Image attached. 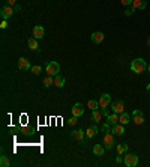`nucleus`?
Wrapping results in <instances>:
<instances>
[{
	"label": "nucleus",
	"instance_id": "nucleus-1",
	"mask_svg": "<svg viewBox=\"0 0 150 167\" xmlns=\"http://www.w3.org/2000/svg\"><path fill=\"white\" fill-rule=\"evenodd\" d=\"M146 69H147V63L144 62V59L138 57V59H134L132 60V63H131V71H132V73L141 74V73H144Z\"/></svg>",
	"mask_w": 150,
	"mask_h": 167
},
{
	"label": "nucleus",
	"instance_id": "nucleus-2",
	"mask_svg": "<svg viewBox=\"0 0 150 167\" xmlns=\"http://www.w3.org/2000/svg\"><path fill=\"white\" fill-rule=\"evenodd\" d=\"M123 164L128 167H135L138 166V157L135 154H126L123 157Z\"/></svg>",
	"mask_w": 150,
	"mask_h": 167
},
{
	"label": "nucleus",
	"instance_id": "nucleus-3",
	"mask_svg": "<svg viewBox=\"0 0 150 167\" xmlns=\"http://www.w3.org/2000/svg\"><path fill=\"white\" fill-rule=\"evenodd\" d=\"M59 73H60V65L57 62H50V63H47V74L48 75L56 77Z\"/></svg>",
	"mask_w": 150,
	"mask_h": 167
},
{
	"label": "nucleus",
	"instance_id": "nucleus-4",
	"mask_svg": "<svg viewBox=\"0 0 150 167\" xmlns=\"http://www.w3.org/2000/svg\"><path fill=\"white\" fill-rule=\"evenodd\" d=\"M104 145H105V149H113L114 148V145H116V140H114V133L111 131H107V134H105V137H104Z\"/></svg>",
	"mask_w": 150,
	"mask_h": 167
},
{
	"label": "nucleus",
	"instance_id": "nucleus-5",
	"mask_svg": "<svg viewBox=\"0 0 150 167\" xmlns=\"http://www.w3.org/2000/svg\"><path fill=\"white\" fill-rule=\"evenodd\" d=\"M110 104H111V97L110 95L108 93L101 95V98H99V108H107Z\"/></svg>",
	"mask_w": 150,
	"mask_h": 167
},
{
	"label": "nucleus",
	"instance_id": "nucleus-6",
	"mask_svg": "<svg viewBox=\"0 0 150 167\" xmlns=\"http://www.w3.org/2000/svg\"><path fill=\"white\" fill-rule=\"evenodd\" d=\"M111 108H113L114 113L122 114L125 111V103L123 101H114V103H111Z\"/></svg>",
	"mask_w": 150,
	"mask_h": 167
},
{
	"label": "nucleus",
	"instance_id": "nucleus-7",
	"mask_svg": "<svg viewBox=\"0 0 150 167\" xmlns=\"http://www.w3.org/2000/svg\"><path fill=\"white\" fill-rule=\"evenodd\" d=\"M132 121H134L135 125L144 124V116H143V113L140 110H134V113H132Z\"/></svg>",
	"mask_w": 150,
	"mask_h": 167
},
{
	"label": "nucleus",
	"instance_id": "nucleus-8",
	"mask_svg": "<svg viewBox=\"0 0 150 167\" xmlns=\"http://www.w3.org/2000/svg\"><path fill=\"white\" fill-rule=\"evenodd\" d=\"M84 113V108H83V104L77 103L74 107H72V116H77V117H81Z\"/></svg>",
	"mask_w": 150,
	"mask_h": 167
},
{
	"label": "nucleus",
	"instance_id": "nucleus-9",
	"mask_svg": "<svg viewBox=\"0 0 150 167\" xmlns=\"http://www.w3.org/2000/svg\"><path fill=\"white\" fill-rule=\"evenodd\" d=\"M33 36L36 38V39H41V38H44L45 36V29L42 27V26H35L33 27Z\"/></svg>",
	"mask_w": 150,
	"mask_h": 167
},
{
	"label": "nucleus",
	"instance_id": "nucleus-10",
	"mask_svg": "<svg viewBox=\"0 0 150 167\" xmlns=\"http://www.w3.org/2000/svg\"><path fill=\"white\" fill-rule=\"evenodd\" d=\"M18 68L23 69V71H29V69H32L30 62H29L27 59H24V57H21V59L18 60Z\"/></svg>",
	"mask_w": 150,
	"mask_h": 167
},
{
	"label": "nucleus",
	"instance_id": "nucleus-11",
	"mask_svg": "<svg viewBox=\"0 0 150 167\" xmlns=\"http://www.w3.org/2000/svg\"><path fill=\"white\" fill-rule=\"evenodd\" d=\"M12 14H14V9L11 6H3L2 8V14H0V15H2L3 20H8V18L12 17Z\"/></svg>",
	"mask_w": 150,
	"mask_h": 167
},
{
	"label": "nucleus",
	"instance_id": "nucleus-12",
	"mask_svg": "<svg viewBox=\"0 0 150 167\" xmlns=\"http://www.w3.org/2000/svg\"><path fill=\"white\" fill-rule=\"evenodd\" d=\"M104 33L102 32H95V33H92V42H95V44H101L102 41H104Z\"/></svg>",
	"mask_w": 150,
	"mask_h": 167
},
{
	"label": "nucleus",
	"instance_id": "nucleus-13",
	"mask_svg": "<svg viewBox=\"0 0 150 167\" xmlns=\"http://www.w3.org/2000/svg\"><path fill=\"white\" fill-rule=\"evenodd\" d=\"M71 136H72L75 140L83 141V140H84V136H86V133H84V131H81V130H75V131H72V133H71Z\"/></svg>",
	"mask_w": 150,
	"mask_h": 167
},
{
	"label": "nucleus",
	"instance_id": "nucleus-14",
	"mask_svg": "<svg viewBox=\"0 0 150 167\" xmlns=\"http://www.w3.org/2000/svg\"><path fill=\"white\" fill-rule=\"evenodd\" d=\"M113 133H114V136H123L125 134V127L122 124H116V125H113Z\"/></svg>",
	"mask_w": 150,
	"mask_h": 167
},
{
	"label": "nucleus",
	"instance_id": "nucleus-15",
	"mask_svg": "<svg viewBox=\"0 0 150 167\" xmlns=\"http://www.w3.org/2000/svg\"><path fill=\"white\" fill-rule=\"evenodd\" d=\"M132 6L135 9H144L147 3H146V0H132Z\"/></svg>",
	"mask_w": 150,
	"mask_h": 167
},
{
	"label": "nucleus",
	"instance_id": "nucleus-16",
	"mask_svg": "<svg viewBox=\"0 0 150 167\" xmlns=\"http://www.w3.org/2000/svg\"><path fill=\"white\" fill-rule=\"evenodd\" d=\"M107 122L113 127V125H116V124H119V114L117 113H113V114H110L108 117H107Z\"/></svg>",
	"mask_w": 150,
	"mask_h": 167
},
{
	"label": "nucleus",
	"instance_id": "nucleus-17",
	"mask_svg": "<svg viewBox=\"0 0 150 167\" xmlns=\"http://www.w3.org/2000/svg\"><path fill=\"white\" fill-rule=\"evenodd\" d=\"M93 154L98 155V157H102V155L105 154L104 146H102V145H95V146H93Z\"/></svg>",
	"mask_w": 150,
	"mask_h": 167
},
{
	"label": "nucleus",
	"instance_id": "nucleus-18",
	"mask_svg": "<svg viewBox=\"0 0 150 167\" xmlns=\"http://www.w3.org/2000/svg\"><path fill=\"white\" fill-rule=\"evenodd\" d=\"M27 44H29V48L30 50H39V44H38V39L33 36V38H30L29 41H27Z\"/></svg>",
	"mask_w": 150,
	"mask_h": 167
},
{
	"label": "nucleus",
	"instance_id": "nucleus-19",
	"mask_svg": "<svg viewBox=\"0 0 150 167\" xmlns=\"http://www.w3.org/2000/svg\"><path fill=\"white\" fill-rule=\"evenodd\" d=\"M119 124H122V125H128V124H129V114L123 111V113L119 116Z\"/></svg>",
	"mask_w": 150,
	"mask_h": 167
},
{
	"label": "nucleus",
	"instance_id": "nucleus-20",
	"mask_svg": "<svg viewBox=\"0 0 150 167\" xmlns=\"http://www.w3.org/2000/svg\"><path fill=\"white\" fill-rule=\"evenodd\" d=\"M54 84H56L57 87H63V86H65V78H63L60 74H57V75L54 77Z\"/></svg>",
	"mask_w": 150,
	"mask_h": 167
},
{
	"label": "nucleus",
	"instance_id": "nucleus-21",
	"mask_svg": "<svg viewBox=\"0 0 150 167\" xmlns=\"http://www.w3.org/2000/svg\"><path fill=\"white\" fill-rule=\"evenodd\" d=\"M102 113H99L98 110H93L92 111V121H95V122H101V119H102Z\"/></svg>",
	"mask_w": 150,
	"mask_h": 167
},
{
	"label": "nucleus",
	"instance_id": "nucleus-22",
	"mask_svg": "<svg viewBox=\"0 0 150 167\" xmlns=\"http://www.w3.org/2000/svg\"><path fill=\"white\" fill-rule=\"evenodd\" d=\"M128 152V145H125V143H120V145H117V154L119 155H123Z\"/></svg>",
	"mask_w": 150,
	"mask_h": 167
},
{
	"label": "nucleus",
	"instance_id": "nucleus-23",
	"mask_svg": "<svg viewBox=\"0 0 150 167\" xmlns=\"http://www.w3.org/2000/svg\"><path fill=\"white\" fill-rule=\"evenodd\" d=\"M96 134H98V128H96V127H90V128H87V131H86V136H87L89 138L95 137Z\"/></svg>",
	"mask_w": 150,
	"mask_h": 167
},
{
	"label": "nucleus",
	"instance_id": "nucleus-24",
	"mask_svg": "<svg viewBox=\"0 0 150 167\" xmlns=\"http://www.w3.org/2000/svg\"><path fill=\"white\" fill-rule=\"evenodd\" d=\"M9 164H11L9 157H6V155H2V157H0V166H2V167H6V166H9Z\"/></svg>",
	"mask_w": 150,
	"mask_h": 167
},
{
	"label": "nucleus",
	"instance_id": "nucleus-25",
	"mask_svg": "<svg viewBox=\"0 0 150 167\" xmlns=\"http://www.w3.org/2000/svg\"><path fill=\"white\" fill-rule=\"evenodd\" d=\"M51 84H54V78H53V75H48V77H45V78H44V86H45V87H50Z\"/></svg>",
	"mask_w": 150,
	"mask_h": 167
},
{
	"label": "nucleus",
	"instance_id": "nucleus-26",
	"mask_svg": "<svg viewBox=\"0 0 150 167\" xmlns=\"http://www.w3.org/2000/svg\"><path fill=\"white\" fill-rule=\"evenodd\" d=\"M87 105H89V108H90L92 111H93V110H98V108H99V101H95V100H90Z\"/></svg>",
	"mask_w": 150,
	"mask_h": 167
},
{
	"label": "nucleus",
	"instance_id": "nucleus-27",
	"mask_svg": "<svg viewBox=\"0 0 150 167\" xmlns=\"http://www.w3.org/2000/svg\"><path fill=\"white\" fill-rule=\"evenodd\" d=\"M135 11H137V9H135V8L131 5V6H128V8H126V11H125V15H126V17H131V15H132Z\"/></svg>",
	"mask_w": 150,
	"mask_h": 167
},
{
	"label": "nucleus",
	"instance_id": "nucleus-28",
	"mask_svg": "<svg viewBox=\"0 0 150 167\" xmlns=\"http://www.w3.org/2000/svg\"><path fill=\"white\" fill-rule=\"evenodd\" d=\"M32 73H33L35 75H38V74H41V73H42V68H41V66H38V65H36V66H32Z\"/></svg>",
	"mask_w": 150,
	"mask_h": 167
},
{
	"label": "nucleus",
	"instance_id": "nucleus-29",
	"mask_svg": "<svg viewBox=\"0 0 150 167\" xmlns=\"http://www.w3.org/2000/svg\"><path fill=\"white\" fill-rule=\"evenodd\" d=\"M77 119H78L77 116H72V117L69 119V125H72V127H74L75 124H77Z\"/></svg>",
	"mask_w": 150,
	"mask_h": 167
},
{
	"label": "nucleus",
	"instance_id": "nucleus-30",
	"mask_svg": "<svg viewBox=\"0 0 150 167\" xmlns=\"http://www.w3.org/2000/svg\"><path fill=\"white\" fill-rule=\"evenodd\" d=\"M122 2V5H125V6H131L132 5V0H120Z\"/></svg>",
	"mask_w": 150,
	"mask_h": 167
},
{
	"label": "nucleus",
	"instance_id": "nucleus-31",
	"mask_svg": "<svg viewBox=\"0 0 150 167\" xmlns=\"http://www.w3.org/2000/svg\"><path fill=\"white\" fill-rule=\"evenodd\" d=\"M107 108H108V107H107ZM107 108H101V113H102L105 117H108V116H110V113H108V110H107Z\"/></svg>",
	"mask_w": 150,
	"mask_h": 167
},
{
	"label": "nucleus",
	"instance_id": "nucleus-32",
	"mask_svg": "<svg viewBox=\"0 0 150 167\" xmlns=\"http://www.w3.org/2000/svg\"><path fill=\"white\" fill-rule=\"evenodd\" d=\"M110 127H111V125H110L108 122H105V124H104V127H102V130L107 133V131H110Z\"/></svg>",
	"mask_w": 150,
	"mask_h": 167
},
{
	"label": "nucleus",
	"instance_id": "nucleus-33",
	"mask_svg": "<svg viewBox=\"0 0 150 167\" xmlns=\"http://www.w3.org/2000/svg\"><path fill=\"white\" fill-rule=\"evenodd\" d=\"M0 27H2V29H6V27H8V20H3L2 24H0Z\"/></svg>",
	"mask_w": 150,
	"mask_h": 167
},
{
	"label": "nucleus",
	"instance_id": "nucleus-34",
	"mask_svg": "<svg viewBox=\"0 0 150 167\" xmlns=\"http://www.w3.org/2000/svg\"><path fill=\"white\" fill-rule=\"evenodd\" d=\"M8 5L9 6H15L17 5V0H8Z\"/></svg>",
	"mask_w": 150,
	"mask_h": 167
},
{
	"label": "nucleus",
	"instance_id": "nucleus-35",
	"mask_svg": "<svg viewBox=\"0 0 150 167\" xmlns=\"http://www.w3.org/2000/svg\"><path fill=\"white\" fill-rule=\"evenodd\" d=\"M116 163H117V164H120V163H123V160H122L120 157H117V158H116Z\"/></svg>",
	"mask_w": 150,
	"mask_h": 167
},
{
	"label": "nucleus",
	"instance_id": "nucleus-36",
	"mask_svg": "<svg viewBox=\"0 0 150 167\" xmlns=\"http://www.w3.org/2000/svg\"><path fill=\"white\" fill-rule=\"evenodd\" d=\"M147 45H149V48H150V36L147 38Z\"/></svg>",
	"mask_w": 150,
	"mask_h": 167
},
{
	"label": "nucleus",
	"instance_id": "nucleus-37",
	"mask_svg": "<svg viewBox=\"0 0 150 167\" xmlns=\"http://www.w3.org/2000/svg\"><path fill=\"white\" fill-rule=\"evenodd\" d=\"M147 69H149V74H150V65H149V66H147Z\"/></svg>",
	"mask_w": 150,
	"mask_h": 167
}]
</instances>
